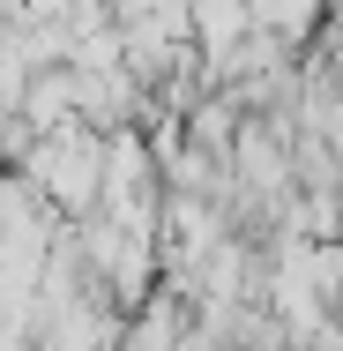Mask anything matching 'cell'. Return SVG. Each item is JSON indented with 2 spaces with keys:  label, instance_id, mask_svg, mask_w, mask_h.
<instances>
[{
  "label": "cell",
  "instance_id": "2",
  "mask_svg": "<svg viewBox=\"0 0 343 351\" xmlns=\"http://www.w3.org/2000/svg\"><path fill=\"white\" fill-rule=\"evenodd\" d=\"M246 15L269 23V30H298V23L314 15V0H246Z\"/></svg>",
  "mask_w": 343,
  "mask_h": 351
},
{
  "label": "cell",
  "instance_id": "1",
  "mask_svg": "<svg viewBox=\"0 0 343 351\" xmlns=\"http://www.w3.org/2000/svg\"><path fill=\"white\" fill-rule=\"evenodd\" d=\"M38 180L60 195V202H97V187H105V149L90 135H75V128H53V142L38 149Z\"/></svg>",
  "mask_w": 343,
  "mask_h": 351
}]
</instances>
